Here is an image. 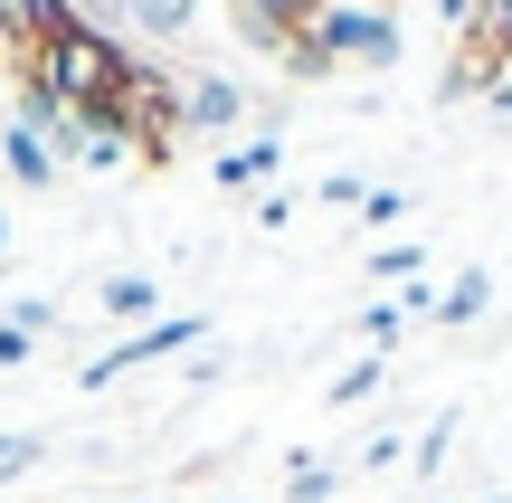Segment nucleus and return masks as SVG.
Here are the masks:
<instances>
[{
	"instance_id": "f257e3e1",
	"label": "nucleus",
	"mask_w": 512,
	"mask_h": 503,
	"mask_svg": "<svg viewBox=\"0 0 512 503\" xmlns=\"http://www.w3.org/2000/svg\"><path fill=\"white\" fill-rule=\"evenodd\" d=\"M304 48L323 57V67H399V19L380 10V0H323L304 29Z\"/></svg>"
},
{
	"instance_id": "f03ea898",
	"label": "nucleus",
	"mask_w": 512,
	"mask_h": 503,
	"mask_svg": "<svg viewBox=\"0 0 512 503\" xmlns=\"http://www.w3.org/2000/svg\"><path fill=\"white\" fill-rule=\"evenodd\" d=\"M209 323L200 314H162V323H143V333H124L114 352H95L86 371H76V390H105V380H124V371H143V361H171V352H190Z\"/></svg>"
},
{
	"instance_id": "7ed1b4c3",
	"label": "nucleus",
	"mask_w": 512,
	"mask_h": 503,
	"mask_svg": "<svg viewBox=\"0 0 512 503\" xmlns=\"http://www.w3.org/2000/svg\"><path fill=\"white\" fill-rule=\"evenodd\" d=\"M228 124H247V86L238 76H219V67L181 76V133H228Z\"/></svg>"
},
{
	"instance_id": "20e7f679",
	"label": "nucleus",
	"mask_w": 512,
	"mask_h": 503,
	"mask_svg": "<svg viewBox=\"0 0 512 503\" xmlns=\"http://www.w3.org/2000/svg\"><path fill=\"white\" fill-rule=\"evenodd\" d=\"M313 10H323V0H238V38L256 57H285L294 38L313 29Z\"/></svg>"
},
{
	"instance_id": "39448f33",
	"label": "nucleus",
	"mask_w": 512,
	"mask_h": 503,
	"mask_svg": "<svg viewBox=\"0 0 512 503\" xmlns=\"http://www.w3.org/2000/svg\"><path fill=\"white\" fill-rule=\"evenodd\" d=\"M0 171H10L19 190H48V181H57V152L38 143L29 124H10V133H0Z\"/></svg>"
},
{
	"instance_id": "423d86ee",
	"label": "nucleus",
	"mask_w": 512,
	"mask_h": 503,
	"mask_svg": "<svg viewBox=\"0 0 512 503\" xmlns=\"http://www.w3.org/2000/svg\"><path fill=\"white\" fill-rule=\"evenodd\" d=\"M275 162H285V143H275V133H256V143L219 152V190H256V181H275Z\"/></svg>"
},
{
	"instance_id": "0eeeda50",
	"label": "nucleus",
	"mask_w": 512,
	"mask_h": 503,
	"mask_svg": "<svg viewBox=\"0 0 512 503\" xmlns=\"http://www.w3.org/2000/svg\"><path fill=\"white\" fill-rule=\"evenodd\" d=\"M200 0H124V38H181Z\"/></svg>"
},
{
	"instance_id": "6e6552de",
	"label": "nucleus",
	"mask_w": 512,
	"mask_h": 503,
	"mask_svg": "<svg viewBox=\"0 0 512 503\" xmlns=\"http://www.w3.org/2000/svg\"><path fill=\"white\" fill-rule=\"evenodd\" d=\"M105 314L143 333V323H162V285H152V276H105Z\"/></svg>"
},
{
	"instance_id": "1a4fd4ad",
	"label": "nucleus",
	"mask_w": 512,
	"mask_h": 503,
	"mask_svg": "<svg viewBox=\"0 0 512 503\" xmlns=\"http://www.w3.org/2000/svg\"><path fill=\"white\" fill-rule=\"evenodd\" d=\"M484 304H494V276L475 266V276H456V285L437 295V323H484Z\"/></svg>"
},
{
	"instance_id": "9d476101",
	"label": "nucleus",
	"mask_w": 512,
	"mask_h": 503,
	"mask_svg": "<svg viewBox=\"0 0 512 503\" xmlns=\"http://www.w3.org/2000/svg\"><path fill=\"white\" fill-rule=\"evenodd\" d=\"M380 380H389V361H380V352H361L351 371H332V409H361V399L380 390Z\"/></svg>"
},
{
	"instance_id": "9b49d317",
	"label": "nucleus",
	"mask_w": 512,
	"mask_h": 503,
	"mask_svg": "<svg viewBox=\"0 0 512 503\" xmlns=\"http://www.w3.org/2000/svg\"><path fill=\"white\" fill-rule=\"evenodd\" d=\"M332 485H342V466H323V456H294L285 503H332Z\"/></svg>"
},
{
	"instance_id": "f8f14e48",
	"label": "nucleus",
	"mask_w": 512,
	"mask_h": 503,
	"mask_svg": "<svg viewBox=\"0 0 512 503\" xmlns=\"http://www.w3.org/2000/svg\"><path fill=\"white\" fill-rule=\"evenodd\" d=\"M456 428H465V418H456V409H437V418H427V437H418V456H408V466H418V475H437L446 456H456Z\"/></svg>"
},
{
	"instance_id": "ddd939ff",
	"label": "nucleus",
	"mask_w": 512,
	"mask_h": 503,
	"mask_svg": "<svg viewBox=\"0 0 512 503\" xmlns=\"http://www.w3.org/2000/svg\"><path fill=\"white\" fill-rule=\"evenodd\" d=\"M48 456V437H29V428H0V485H19V475Z\"/></svg>"
},
{
	"instance_id": "4468645a",
	"label": "nucleus",
	"mask_w": 512,
	"mask_h": 503,
	"mask_svg": "<svg viewBox=\"0 0 512 503\" xmlns=\"http://www.w3.org/2000/svg\"><path fill=\"white\" fill-rule=\"evenodd\" d=\"M370 276H389V285H408V276H427V257H418V238H408V247H380V257H370Z\"/></svg>"
},
{
	"instance_id": "2eb2a0df",
	"label": "nucleus",
	"mask_w": 512,
	"mask_h": 503,
	"mask_svg": "<svg viewBox=\"0 0 512 503\" xmlns=\"http://www.w3.org/2000/svg\"><path fill=\"white\" fill-rule=\"evenodd\" d=\"M361 333H370V352H389V342L408 333V314H399V304H370V314H361Z\"/></svg>"
},
{
	"instance_id": "dca6fc26",
	"label": "nucleus",
	"mask_w": 512,
	"mask_h": 503,
	"mask_svg": "<svg viewBox=\"0 0 512 503\" xmlns=\"http://www.w3.org/2000/svg\"><path fill=\"white\" fill-rule=\"evenodd\" d=\"M361 219H370V228H389V219H408V190H361Z\"/></svg>"
},
{
	"instance_id": "f3484780",
	"label": "nucleus",
	"mask_w": 512,
	"mask_h": 503,
	"mask_svg": "<svg viewBox=\"0 0 512 503\" xmlns=\"http://www.w3.org/2000/svg\"><path fill=\"white\" fill-rule=\"evenodd\" d=\"M10 323H19V333H48L57 304H48V295H19V304H10Z\"/></svg>"
},
{
	"instance_id": "a211bd4d",
	"label": "nucleus",
	"mask_w": 512,
	"mask_h": 503,
	"mask_svg": "<svg viewBox=\"0 0 512 503\" xmlns=\"http://www.w3.org/2000/svg\"><path fill=\"white\" fill-rule=\"evenodd\" d=\"M29 352H38V333H19V323H0V371H19Z\"/></svg>"
},
{
	"instance_id": "6ab92c4d",
	"label": "nucleus",
	"mask_w": 512,
	"mask_h": 503,
	"mask_svg": "<svg viewBox=\"0 0 512 503\" xmlns=\"http://www.w3.org/2000/svg\"><path fill=\"white\" fill-rule=\"evenodd\" d=\"M475 19H494V29L512 38V0H475Z\"/></svg>"
},
{
	"instance_id": "aec40b11",
	"label": "nucleus",
	"mask_w": 512,
	"mask_h": 503,
	"mask_svg": "<svg viewBox=\"0 0 512 503\" xmlns=\"http://www.w3.org/2000/svg\"><path fill=\"white\" fill-rule=\"evenodd\" d=\"M0 48H10V0H0Z\"/></svg>"
},
{
	"instance_id": "412c9836",
	"label": "nucleus",
	"mask_w": 512,
	"mask_h": 503,
	"mask_svg": "<svg viewBox=\"0 0 512 503\" xmlns=\"http://www.w3.org/2000/svg\"><path fill=\"white\" fill-rule=\"evenodd\" d=\"M0 257H10V219H0Z\"/></svg>"
},
{
	"instance_id": "4be33fe9",
	"label": "nucleus",
	"mask_w": 512,
	"mask_h": 503,
	"mask_svg": "<svg viewBox=\"0 0 512 503\" xmlns=\"http://www.w3.org/2000/svg\"><path fill=\"white\" fill-rule=\"evenodd\" d=\"M484 503H512V494H484Z\"/></svg>"
}]
</instances>
